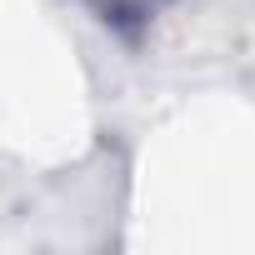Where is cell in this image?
Returning <instances> with one entry per match:
<instances>
[{
	"label": "cell",
	"instance_id": "obj_1",
	"mask_svg": "<svg viewBox=\"0 0 255 255\" xmlns=\"http://www.w3.org/2000/svg\"><path fill=\"white\" fill-rule=\"evenodd\" d=\"M70 5L120 50H145L190 0H70Z\"/></svg>",
	"mask_w": 255,
	"mask_h": 255
}]
</instances>
